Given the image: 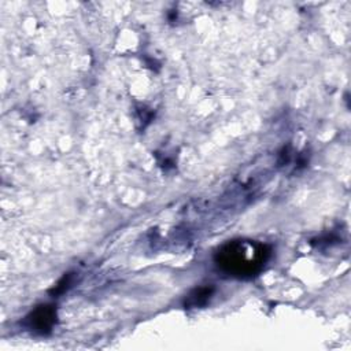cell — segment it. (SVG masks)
<instances>
[{
    "mask_svg": "<svg viewBox=\"0 0 351 351\" xmlns=\"http://www.w3.org/2000/svg\"><path fill=\"white\" fill-rule=\"evenodd\" d=\"M270 256V250L254 240H233L222 245L215 256L218 266L230 276L250 278L256 276Z\"/></svg>",
    "mask_w": 351,
    "mask_h": 351,
    "instance_id": "1",
    "label": "cell"
},
{
    "mask_svg": "<svg viewBox=\"0 0 351 351\" xmlns=\"http://www.w3.org/2000/svg\"><path fill=\"white\" fill-rule=\"evenodd\" d=\"M56 322V311L52 306H38L27 317L26 325L36 333H48Z\"/></svg>",
    "mask_w": 351,
    "mask_h": 351,
    "instance_id": "2",
    "label": "cell"
},
{
    "mask_svg": "<svg viewBox=\"0 0 351 351\" xmlns=\"http://www.w3.org/2000/svg\"><path fill=\"white\" fill-rule=\"evenodd\" d=\"M213 293V288L211 287H202L195 289L186 299L185 306L188 307H197V306H203L208 302L210 296Z\"/></svg>",
    "mask_w": 351,
    "mask_h": 351,
    "instance_id": "3",
    "label": "cell"
}]
</instances>
